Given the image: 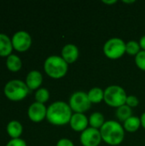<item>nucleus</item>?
I'll return each instance as SVG.
<instances>
[{
	"label": "nucleus",
	"mask_w": 145,
	"mask_h": 146,
	"mask_svg": "<svg viewBox=\"0 0 145 146\" xmlns=\"http://www.w3.org/2000/svg\"><path fill=\"white\" fill-rule=\"evenodd\" d=\"M28 117L31 121L34 122H39L46 118L47 115V108L44 104L40 103H33L28 108Z\"/></svg>",
	"instance_id": "9d476101"
},
{
	"label": "nucleus",
	"mask_w": 145,
	"mask_h": 146,
	"mask_svg": "<svg viewBox=\"0 0 145 146\" xmlns=\"http://www.w3.org/2000/svg\"><path fill=\"white\" fill-rule=\"evenodd\" d=\"M126 98L127 95L126 91L120 86H109L104 90L103 100L108 105L111 107L119 108L122 105H125Z\"/></svg>",
	"instance_id": "20e7f679"
},
{
	"label": "nucleus",
	"mask_w": 145,
	"mask_h": 146,
	"mask_svg": "<svg viewBox=\"0 0 145 146\" xmlns=\"http://www.w3.org/2000/svg\"><path fill=\"white\" fill-rule=\"evenodd\" d=\"M43 81V76L40 72L37 70H32L28 73L26 79V84L29 90H35L38 89Z\"/></svg>",
	"instance_id": "ddd939ff"
},
{
	"label": "nucleus",
	"mask_w": 145,
	"mask_h": 146,
	"mask_svg": "<svg viewBox=\"0 0 145 146\" xmlns=\"http://www.w3.org/2000/svg\"><path fill=\"white\" fill-rule=\"evenodd\" d=\"M7 132L12 139H19L22 133V126L17 121H11L7 126Z\"/></svg>",
	"instance_id": "2eb2a0df"
},
{
	"label": "nucleus",
	"mask_w": 145,
	"mask_h": 146,
	"mask_svg": "<svg viewBox=\"0 0 145 146\" xmlns=\"http://www.w3.org/2000/svg\"><path fill=\"white\" fill-rule=\"evenodd\" d=\"M91 104H99L104 98V92L100 87H93L87 92Z\"/></svg>",
	"instance_id": "f3484780"
},
{
	"label": "nucleus",
	"mask_w": 145,
	"mask_h": 146,
	"mask_svg": "<svg viewBox=\"0 0 145 146\" xmlns=\"http://www.w3.org/2000/svg\"><path fill=\"white\" fill-rule=\"evenodd\" d=\"M29 92L26 84L20 80L9 81L4 86L5 96L12 101H20L24 99Z\"/></svg>",
	"instance_id": "39448f33"
},
{
	"label": "nucleus",
	"mask_w": 145,
	"mask_h": 146,
	"mask_svg": "<svg viewBox=\"0 0 145 146\" xmlns=\"http://www.w3.org/2000/svg\"><path fill=\"white\" fill-rule=\"evenodd\" d=\"M141 126V121L136 116H131L124 122V129L129 133H135Z\"/></svg>",
	"instance_id": "a211bd4d"
},
{
	"label": "nucleus",
	"mask_w": 145,
	"mask_h": 146,
	"mask_svg": "<svg viewBox=\"0 0 145 146\" xmlns=\"http://www.w3.org/2000/svg\"><path fill=\"white\" fill-rule=\"evenodd\" d=\"M105 123L104 116L100 112H94L91 115L89 118V124L91 125V127L99 129L101 128L103 124Z\"/></svg>",
	"instance_id": "6ab92c4d"
},
{
	"label": "nucleus",
	"mask_w": 145,
	"mask_h": 146,
	"mask_svg": "<svg viewBox=\"0 0 145 146\" xmlns=\"http://www.w3.org/2000/svg\"><path fill=\"white\" fill-rule=\"evenodd\" d=\"M140 45L139 43H138L135 40L128 41L126 44V52L131 56H137L140 52Z\"/></svg>",
	"instance_id": "412c9836"
},
{
	"label": "nucleus",
	"mask_w": 145,
	"mask_h": 146,
	"mask_svg": "<svg viewBox=\"0 0 145 146\" xmlns=\"http://www.w3.org/2000/svg\"><path fill=\"white\" fill-rule=\"evenodd\" d=\"M102 141L99 129L87 127L80 134V143L83 146H98Z\"/></svg>",
	"instance_id": "6e6552de"
},
{
	"label": "nucleus",
	"mask_w": 145,
	"mask_h": 146,
	"mask_svg": "<svg viewBox=\"0 0 145 146\" xmlns=\"http://www.w3.org/2000/svg\"><path fill=\"white\" fill-rule=\"evenodd\" d=\"M6 65L9 70L12 72H17L21 68V60L16 55H9L6 60Z\"/></svg>",
	"instance_id": "dca6fc26"
},
{
	"label": "nucleus",
	"mask_w": 145,
	"mask_h": 146,
	"mask_svg": "<svg viewBox=\"0 0 145 146\" xmlns=\"http://www.w3.org/2000/svg\"><path fill=\"white\" fill-rule=\"evenodd\" d=\"M140 121H141V126L145 128V112L143 113V115H141V118H140Z\"/></svg>",
	"instance_id": "cd10ccee"
},
{
	"label": "nucleus",
	"mask_w": 145,
	"mask_h": 146,
	"mask_svg": "<svg viewBox=\"0 0 145 146\" xmlns=\"http://www.w3.org/2000/svg\"><path fill=\"white\" fill-rule=\"evenodd\" d=\"M12 44L17 51H26L32 44V38L27 32L19 31L13 35Z\"/></svg>",
	"instance_id": "1a4fd4ad"
},
{
	"label": "nucleus",
	"mask_w": 145,
	"mask_h": 146,
	"mask_svg": "<svg viewBox=\"0 0 145 146\" xmlns=\"http://www.w3.org/2000/svg\"><path fill=\"white\" fill-rule=\"evenodd\" d=\"M69 124L73 131L82 133L87 128V126L89 124V119L86 117L85 114L74 113L71 117Z\"/></svg>",
	"instance_id": "9b49d317"
},
{
	"label": "nucleus",
	"mask_w": 145,
	"mask_h": 146,
	"mask_svg": "<svg viewBox=\"0 0 145 146\" xmlns=\"http://www.w3.org/2000/svg\"><path fill=\"white\" fill-rule=\"evenodd\" d=\"M139 104V100L136 96L131 95V96H127L126 98V104L128 105L131 108L133 107H137Z\"/></svg>",
	"instance_id": "b1692460"
},
{
	"label": "nucleus",
	"mask_w": 145,
	"mask_h": 146,
	"mask_svg": "<svg viewBox=\"0 0 145 146\" xmlns=\"http://www.w3.org/2000/svg\"><path fill=\"white\" fill-rule=\"evenodd\" d=\"M139 45H140V48L143 49V50H145V35H144L140 40H139Z\"/></svg>",
	"instance_id": "bb28decb"
},
{
	"label": "nucleus",
	"mask_w": 145,
	"mask_h": 146,
	"mask_svg": "<svg viewBox=\"0 0 145 146\" xmlns=\"http://www.w3.org/2000/svg\"><path fill=\"white\" fill-rule=\"evenodd\" d=\"M124 3H134L135 1H123Z\"/></svg>",
	"instance_id": "c756f323"
},
{
	"label": "nucleus",
	"mask_w": 145,
	"mask_h": 146,
	"mask_svg": "<svg viewBox=\"0 0 145 146\" xmlns=\"http://www.w3.org/2000/svg\"><path fill=\"white\" fill-rule=\"evenodd\" d=\"M102 139L109 145H119L125 138L124 127L116 121H105L100 128Z\"/></svg>",
	"instance_id": "f03ea898"
},
{
	"label": "nucleus",
	"mask_w": 145,
	"mask_h": 146,
	"mask_svg": "<svg viewBox=\"0 0 145 146\" xmlns=\"http://www.w3.org/2000/svg\"><path fill=\"white\" fill-rule=\"evenodd\" d=\"M135 62L138 68L145 71V50H141L135 56Z\"/></svg>",
	"instance_id": "5701e85b"
},
{
	"label": "nucleus",
	"mask_w": 145,
	"mask_h": 146,
	"mask_svg": "<svg viewBox=\"0 0 145 146\" xmlns=\"http://www.w3.org/2000/svg\"><path fill=\"white\" fill-rule=\"evenodd\" d=\"M117 1L116 0H112V1H106V0H103V3H108V4H113V3H115Z\"/></svg>",
	"instance_id": "c85d7f7f"
},
{
	"label": "nucleus",
	"mask_w": 145,
	"mask_h": 146,
	"mask_svg": "<svg viewBox=\"0 0 145 146\" xmlns=\"http://www.w3.org/2000/svg\"><path fill=\"white\" fill-rule=\"evenodd\" d=\"M105 56L110 59H118L126 53V43L120 38H112L103 45Z\"/></svg>",
	"instance_id": "423d86ee"
},
{
	"label": "nucleus",
	"mask_w": 145,
	"mask_h": 146,
	"mask_svg": "<svg viewBox=\"0 0 145 146\" xmlns=\"http://www.w3.org/2000/svg\"><path fill=\"white\" fill-rule=\"evenodd\" d=\"M12 50V40L6 34L0 33V56H9Z\"/></svg>",
	"instance_id": "4468645a"
},
{
	"label": "nucleus",
	"mask_w": 145,
	"mask_h": 146,
	"mask_svg": "<svg viewBox=\"0 0 145 146\" xmlns=\"http://www.w3.org/2000/svg\"><path fill=\"white\" fill-rule=\"evenodd\" d=\"M68 104L72 111H74L75 113H82V114L87 111L91 106V103L88 98L87 93L81 91L75 92L71 95Z\"/></svg>",
	"instance_id": "0eeeda50"
},
{
	"label": "nucleus",
	"mask_w": 145,
	"mask_h": 146,
	"mask_svg": "<svg viewBox=\"0 0 145 146\" xmlns=\"http://www.w3.org/2000/svg\"><path fill=\"white\" fill-rule=\"evenodd\" d=\"M50 98V92L46 88H39L35 93L36 102L40 104H44Z\"/></svg>",
	"instance_id": "4be33fe9"
},
{
	"label": "nucleus",
	"mask_w": 145,
	"mask_h": 146,
	"mask_svg": "<svg viewBox=\"0 0 145 146\" xmlns=\"http://www.w3.org/2000/svg\"><path fill=\"white\" fill-rule=\"evenodd\" d=\"M72 115V110L69 104L63 101L54 102L47 108L46 119L52 125H66L69 123Z\"/></svg>",
	"instance_id": "f257e3e1"
},
{
	"label": "nucleus",
	"mask_w": 145,
	"mask_h": 146,
	"mask_svg": "<svg viewBox=\"0 0 145 146\" xmlns=\"http://www.w3.org/2000/svg\"><path fill=\"white\" fill-rule=\"evenodd\" d=\"M6 146H26V142L21 139H12Z\"/></svg>",
	"instance_id": "393cba45"
},
{
	"label": "nucleus",
	"mask_w": 145,
	"mask_h": 146,
	"mask_svg": "<svg viewBox=\"0 0 145 146\" xmlns=\"http://www.w3.org/2000/svg\"><path fill=\"white\" fill-rule=\"evenodd\" d=\"M44 68L50 77L53 79H60L66 75L68 64L62 56L53 55L45 60Z\"/></svg>",
	"instance_id": "7ed1b4c3"
},
{
	"label": "nucleus",
	"mask_w": 145,
	"mask_h": 146,
	"mask_svg": "<svg viewBox=\"0 0 145 146\" xmlns=\"http://www.w3.org/2000/svg\"><path fill=\"white\" fill-rule=\"evenodd\" d=\"M79 55V49L73 44H68L62 50V57L66 61L68 64H71L76 62Z\"/></svg>",
	"instance_id": "f8f14e48"
},
{
	"label": "nucleus",
	"mask_w": 145,
	"mask_h": 146,
	"mask_svg": "<svg viewBox=\"0 0 145 146\" xmlns=\"http://www.w3.org/2000/svg\"><path fill=\"white\" fill-rule=\"evenodd\" d=\"M116 116L119 119V121L125 122L127 119H129L131 116H132V108L128 105L125 104L119 108H117L116 110Z\"/></svg>",
	"instance_id": "aec40b11"
},
{
	"label": "nucleus",
	"mask_w": 145,
	"mask_h": 146,
	"mask_svg": "<svg viewBox=\"0 0 145 146\" xmlns=\"http://www.w3.org/2000/svg\"><path fill=\"white\" fill-rule=\"evenodd\" d=\"M56 146H74L73 143L68 139H61L57 144H56Z\"/></svg>",
	"instance_id": "a878e982"
}]
</instances>
